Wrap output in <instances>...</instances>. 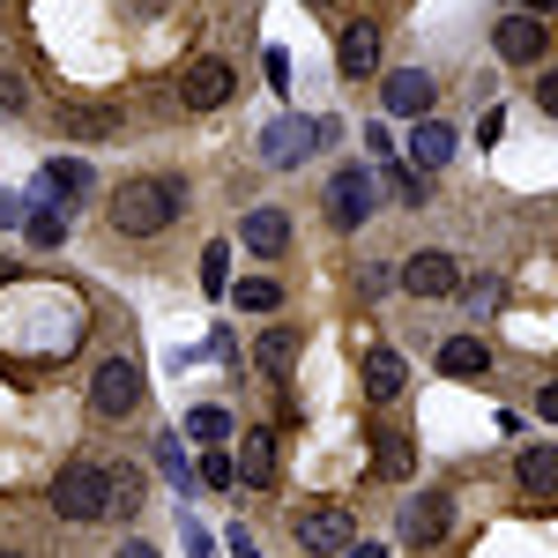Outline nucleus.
<instances>
[{"instance_id":"1","label":"nucleus","mask_w":558,"mask_h":558,"mask_svg":"<svg viewBox=\"0 0 558 558\" xmlns=\"http://www.w3.org/2000/svg\"><path fill=\"white\" fill-rule=\"evenodd\" d=\"M179 209H186V186H179V179H128V186L105 202V216H112L120 239H157V231L179 223Z\"/></svg>"},{"instance_id":"2","label":"nucleus","mask_w":558,"mask_h":558,"mask_svg":"<svg viewBox=\"0 0 558 558\" xmlns=\"http://www.w3.org/2000/svg\"><path fill=\"white\" fill-rule=\"evenodd\" d=\"M52 514H60V521L112 514V470H97V462H68V470L52 476Z\"/></svg>"},{"instance_id":"3","label":"nucleus","mask_w":558,"mask_h":558,"mask_svg":"<svg viewBox=\"0 0 558 558\" xmlns=\"http://www.w3.org/2000/svg\"><path fill=\"white\" fill-rule=\"evenodd\" d=\"M320 142H336V120H276V128L260 134V165L291 172V165H305Z\"/></svg>"},{"instance_id":"4","label":"nucleus","mask_w":558,"mask_h":558,"mask_svg":"<svg viewBox=\"0 0 558 558\" xmlns=\"http://www.w3.org/2000/svg\"><path fill=\"white\" fill-rule=\"evenodd\" d=\"M291 536H299V551H313V558H343L350 544H357V529H350V514L343 507H299L291 514Z\"/></svg>"},{"instance_id":"5","label":"nucleus","mask_w":558,"mask_h":558,"mask_svg":"<svg viewBox=\"0 0 558 558\" xmlns=\"http://www.w3.org/2000/svg\"><path fill=\"white\" fill-rule=\"evenodd\" d=\"M373 209H380V179L365 172V165H343V172L328 179V223L336 231H357Z\"/></svg>"},{"instance_id":"6","label":"nucleus","mask_w":558,"mask_h":558,"mask_svg":"<svg viewBox=\"0 0 558 558\" xmlns=\"http://www.w3.org/2000/svg\"><path fill=\"white\" fill-rule=\"evenodd\" d=\"M134 402H142V365L134 357H105L97 380H89V410L97 417H128Z\"/></svg>"},{"instance_id":"7","label":"nucleus","mask_w":558,"mask_h":558,"mask_svg":"<svg viewBox=\"0 0 558 558\" xmlns=\"http://www.w3.org/2000/svg\"><path fill=\"white\" fill-rule=\"evenodd\" d=\"M402 291H417V299H454L462 291V268H454V254H410L402 260Z\"/></svg>"},{"instance_id":"8","label":"nucleus","mask_w":558,"mask_h":558,"mask_svg":"<svg viewBox=\"0 0 558 558\" xmlns=\"http://www.w3.org/2000/svg\"><path fill=\"white\" fill-rule=\"evenodd\" d=\"M447 529H454V499H447V492H417V499L402 507V536H410L417 551H425V544H439Z\"/></svg>"},{"instance_id":"9","label":"nucleus","mask_w":558,"mask_h":558,"mask_svg":"<svg viewBox=\"0 0 558 558\" xmlns=\"http://www.w3.org/2000/svg\"><path fill=\"white\" fill-rule=\"evenodd\" d=\"M492 45H499V60L536 68V60H544V45H551V23H536V15H507V23L492 31Z\"/></svg>"},{"instance_id":"10","label":"nucleus","mask_w":558,"mask_h":558,"mask_svg":"<svg viewBox=\"0 0 558 558\" xmlns=\"http://www.w3.org/2000/svg\"><path fill=\"white\" fill-rule=\"evenodd\" d=\"M432 75L425 68H395V75H387V89H380V105L387 112H395V120H432Z\"/></svg>"},{"instance_id":"11","label":"nucleus","mask_w":558,"mask_h":558,"mask_svg":"<svg viewBox=\"0 0 558 558\" xmlns=\"http://www.w3.org/2000/svg\"><path fill=\"white\" fill-rule=\"evenodd\" d=\"M231 83H239V75H231L223 60H194V68L179 75V105H194V112H216V105L231 97Z\"/></svg>"},{"instance_id":"12","label":"nucleus","mask_w":558,"mask_h":558,"mask_svg":"<svg viewBox=\"0 0 558 558\" xmlns=\"http://www.w3.org/2000/svg\"><path fill=\"white\" fill-rule=\"evenodd\" d=\"M336 68H343L350 83H365V75L380 68V31H373V23H343V38H336Z\"/></svg>"},{"instance_id":"13","label":"nucleus","mask_w":558,"mask_h":558,"mask_svg":"<svg viewBox=\"0 0 558 558\" xmlns=\"http://www.w3.org/2000/svg\"><path fill=\"white\" fill-rule=\"evenodd\" d=\"M239 246H246V254H283V246H291V216L268 209V202H260V209H246V223H239Z\"/></svg>"},{"instance_id":"14","label":"nucleus","mask_w":558,"mask_h":558,"mask_svg":"<svg viewBox=\"0 0 558 558\" xmlns=\"http://www.w3.org/2000/svg\"><path fill=\"white\" fill-rule=\"evenodd\" d=\"M439 373H447V380H484V373H492V343H484V336H447V343H439Z\"/></svg>"},{"instance_id":"15","label":"nucleus","mask_w":558,"mask_h":558,"mask_svg":"<svg viewBox=\"0 0 558 558\" xmlns=\"http://www.w3.org/2000/svg\"><path fill=\"white\" fill-rule=\"evenodd\" d=\"M454 142H462V134L447 128V120H417V134H410V172H439V165L454 157Z\"/></svg>"},{"instance_id":"16","label":"nucleus","mask_w":558,"mask_h":558,"mask_svg":"<svg viewBox=\"0 0 558 558\" xmlns=\"http://www.w3.org/2000/svg\"><path fill=\"white\" fill-rule=\"evenodd\" d=\"M231 470L246 476L254 492H268L276 484V432H239V462Z\"/></svg>"},{"instance_id":"17","label":"nucleus","mask_w":558,"mask_h":558,"mask_svg":"<svg viewBox=\"0 0 558 558\" xmlns=\"http://www.w3.org/2000/svg\"><path fill=\"white\" fill-rule=\"evenodd\" d=\"M514 476H521V492L529 499H558V447H521V462H514Z\"/></svg>"},{"instance_id":"18","label":"nucleus","mask_w":558,"mask_h":558,"mask_svg":"<svg viewBox=\"0 0 558 558\" xmlns=\"http://www.w3.org/2000/svg\"><path fill=\"white\" fill-rule=\"evenodd\" d=\"M60 134H68V142H112L120 120H112L105 105H60Z\"/></svg>"},{"instance_id":"19","label":"nucleus","mask_w":558,"mask_h":558,"mask_svg":"<svg viewBox=\"0 0 558 558\" xmlns=\"http://www.w3.org/2000/svg\"><path fill=\"white\" fill-rule=\"evenodd\" d=\"M402 387H410V365H402L395 350H373V357H365V395H373V402H395Z\"/></svg>"},{"instance_id":"20","label":"nucleus","mask_w":558,"mask_h":558,"mask_svg":"<svg viewBox=\"0 0 558 558\" xmlns=\"http://www.w3.org/2000/svg\"><path fill=\"white\" fill-rule=\"evenodd\" d=\"M89 186H97V179H89L83 157H52V165L38 172V194H68V202H83Z\"/></svg>"},{"instance_id":"21","label":"nucleus","mask_w":558,"mask_h":558,"mask_svg":"<svg viewBox=\"0 0 558 558\" xmlns=\"http://www.w3.org/2000/svg\"><path fill=\"white\" fill-rule=\"evenodd\" d=\"M299 343H305L299 328H268V336L254 343V365L260 373H291V365H299Z\"/></svg>"},{"instance_id":"22","label":"nucleus","mask_w":558,"mask_h":558,"mask_svg":"<svg viewBox=\"0 0 558 558\" xmlns=\"http://www.w3.org/2000/svg\"><path fill=\"white\" fill-rule=\"evenodd\" d=\"M23 231H31V246H38V254H52V246L68 239V209H60V202H38V209L23 216Z\"/></svg>"},{"instance_id":"23","label":"nucleus","mask_w":558,"mask_h":558,"mask_svg":"<svg viewBox=\"0 0 558 558\" xmlns=\"http://www.w3.org/2000/svg\"><path fill=\"white\" fill-rule=\"evenodd\" d=\"M373 179H380V186L395 194V202H402V209H425V172H410V165H380Z\"/></svg>"},{"instance_id":"24","label":"nucleus","mask_w":558,"mask_h":558,"mask_svg":"<svg viewBox=\"0 0 558 558\" xmlns=\"http://www.w3.org/2000/svg\"><path fill=\"white\" fill-rule=\"evenodd\" d=\"M373 470H380V476H410V470H417V447H410V432H380V454H373Z\"/></svg>"},{"instance_id":"25","label":"nucleus","mask_w":558,"mask_h":558,"mask_svg":"<svg viewBox=\"0 0 558 558\" xmlns=\"http://www.w3.org/2000/svg\"><path fill=\"white\" fill-rule=\"evenodd\" d=\"M186 439H202V447H216V439H231V417H223V410H216V402H202V410H186Z\"/></svg>"},{"instance_id":"26","label":"nucleus","mask_w":558,"mask_h":558,"mask_svg":"<svg viewBox=\"0 0 558 558\" xmlns=\"http://www.w3.org/2000/svg\"><path fill=\"white\" fill-rule=\"evenodd\" d=\"M202 291H209V299L231 291V246H209V254H202Z\"/></svg>"},{"instance_id":"27","label":"nucleus","mask_w":558,"mask_h":558,"mask_svg":"<svg viewBox=\"0 0 558 558\" xmlns=\"http://www.w3.org/2000/svg\"><path fill=\"white\" fill-rule=\"evenodd\" d=\"M231 299L246 305V313H276V305H283V291H276V283H268V276H246V283H239V291H231Z\"/></svg>"},{"instance_id":"28","label":"nucleus","mask_w":558,"mask_h":558,"mask_svg":"<svg viewBox=\"0 0 558 558\" xmlns=\"http://www.w3.org/2000/svg\"><path fill=\"white\" fill-rule=\"evenodd\" d=\"M134 507H142V470L120 462V470H112V514H134Z\"/></svg>"},{"instance_id":"29","label":"nucleus","mask_w":558,"mask_h":558,"mask_svg":"<svg viewBox=\"0 0 558 558\" xmlns=\"http://www.w3.org/2000/svg\"><path fill=\"white\" fill-rule=\"evenodd\" d=\"M157 462H165V476H172L179 492L194 484V462H186V447H179V432H165V447H157Z\"/></svg>"},{"instance_id":"30","label":"nucleus","mask_w":558,"mask_h":558,"mask_svg":"<svg viewBox=\"0 0 558 558\" xmlns=\"http://www.w3.org/2000/svg\"><path fill=\"white\" fill-rule=\"evenodd\" d=\"M194 484H209V492H231V484H239V470H231V454H209V462L194 470Z\"/></svg>"},{"instance_id":"31","label":"nucleus","mask_w":558,"mask_h":558,"mask_svg":"<svg viewBox=\"0 0 558 558\" xmlns=\"http://www.w3.org/2000/svg\"><path fill=\"white\" fill-rule=\"evenodd\" d=\"M268 83L291 89V52H283V45H268Z\"/></svg>"},{"instance_id":"32","label":"nucleus","mask_w":558,"mask_h":558,"mask_svg":"<svg viewBox=\"0 0 558 558\" xmlns=\"http://www.w3.org/2000/svg\"><path fill=\"white\" fill-rule=\"evenodd\" d=\"M23 216H31V202H23V194H0V231H15Z\"/></svg>"},{"instance_id":"33","label":"nucleus","mask_w":558,"mask_h":558,"mask_svg":"<svg viewBox=\"0 0 558 558\" xmlns=\"http://www.w3.org/2000/svg\"><path fill=\"white\" fill-rule=\"evenodd\" d=\"M223 551H231V558H260V544L246 536V529H231V536H223Z\"/></svg>"},{"instance_id":"34","label":"nucleus","mask_w":558,"mask_h":558,"mask_svg":"<svg viewBox=\"0 0 558 558\" xmlns=\"http://www.w3.org/2000/svg\"><path fill=\"white\" fill-rule=\"evenodd\" d=\"M365 149H373V157L387 165V157H395V134H387V128H365Z\"/></svg>"},{"instance_id":"35","label":"nucleus","mask_w":558,"mask_h":558,"mask_svg":"<svg viewBox=\"0 0 558 558\" xmlns=\"http://www.w3.org/2000/svg\"><path fill=\"white\" fill-rule=\"evenodd\" d=\"M536 105H544V112H551V120H558V68H551V75H544V83H536Z\"/></svg>"},{"instance_id":"36","label":"nucleus","mask_w":558,"mask_h":558,"mask_svg":"<svg viewBox=\"0 0 558 558\" xmlns=\"http://www.w3.org/2000/svg\"><path fill=\"white\" fill-rule=\"evenodd\" d=\"M0 105H8V112L23 105V75H8V68H0Z\"/></svg>"},{"instance_id":"37","label":"nucleus","mask_w":558,"mask_h":558,"mask_svg":"<svg viewBox=\"0 0 558 558\" xmlns=\"http://www.w3.org/2000/svg\"><path fill=\"white\" fill-rule=\"evenodd\" d=\"M179 536H186V551H194V558H209V529H194V521H186Z\"/></svg>"},{"instance_id":"38","label":"nucleus","mask_w":558,"mask_h":558,"mask_svg":"<svg viewBox=\"0 0 558 558\" xmlns=\"http://www.w3.org/2000/svg\"><path fill=\"white\" fill-rule=\"evenodd\" d=\"M536 410H544V425H558V380L544 387V402H536Z\"/></svg>"},{"instance_id":"39","label":"nucleus","mask_w":558,"mask_h":558,"mask_svg":"<svg viewBox=\"0 0 558 558\" xmlns=\"http://www.w3.org/2000/svg\"><path fill=\"white\" fill-rule=\"evenodd\" d=\"M343 558H387V551H380V544H350Z\"/></svg>"},{"instance_id":"40","label":"nucleus","mask_w":558,"mask_h":558,"mask_svg":"<svg viewBox=\"0 0 558 558\" xmlns=\"http://www.w3.org/2000/svg\"><path fill=\"white\" fill-rule=\"evenodd\" d=\"M558 0H521V15H551Z\"/></svg>"},{"instance_id":"41","label":"nucleus","mask_w":558,"mask_h":558,"mask_svg":"<svg viewBox=\"0 0 558 558\" xmlns=\"http://www.w3.org/2000/svg\"><path fill=\"white\" fill-rule=\"evenodd\" d=\"M120 558H157V551H149V544H120Z\"/></svg>"},{"instance_id":"42","label":"nucleus","mask_w":558,"mask_h":558,"mask_svg":"<svg viewBox=\"0 0 558 558\" xmlns=\"http://www.w3.org/2000/svg\"><path fill=\"white\" fill-rule=\"evenodd\" d=\"M8 283H15V260H0V291H8Z\"/></svg>"},{"instance_id":"43","label":"nucleus","mask_w":558,"mask_h":558,"mask_svg":"<svg viewBox=\"0 0 558 558\" xmlns=\"http://www.w3.org/2000/svg\"><path fill=\"white\" fill-rule=\"evenodd\" d=\"M134 8H165V0H134Z\"/></svg>"},{"instance_id":"44","label":"nucleus","mask_w":558,"mask_h":558,"mask_svg":"<svg viewBox=\"0 0 558 558\" xmlns=\"http://www.w3.org/2000/svg\"><path fill=\"white\" fill-rule=\"evenodd\" d=\"M313 8H336V0H313Z\"/></svg>"},{"instance_id":"45","label":"nucleus","mask_w":558,"mask_h":558,"mask_svg":"<svg viewBox=\"0 0 558 558\" xmlns=\"http://www.w3.org/2000/svg\"><path fill=\"white\" fill-rule=\"evenodd\" d=\"M0 558H15V551H0Z\"/></svg>"}]
</instances>
